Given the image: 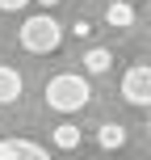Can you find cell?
I'll return each instance as SVG.
<instances>
[{
  "label": "cell",
  "instance_id": "cell-10",
  "mask_svg": "<svg viewBox=\"0 0 151 160\" xmlns=\"http://www.w3.org/2000/svg\"><path fill=\"white\" fill-rule=\"evenodd\" d=\"M72 34H76V38H88V34H92V25H88V21H84V17H80V21L72 25Z\"/></svg>",
  "mask_w": 151,
  "mask_h": 160
},
{
  "label": "cell",
  "instance_id": "cell-9",
  "mask_svg": "<svg viewBox=\"0 0 151 160\" xmlns=\"http://www.w3.org/2000/svg\"><path fill=\"white\" fill-rule=\"evenodd\" d=\"M109 63H113V55L105 47H92L84 55V72H92V76H101V72H109Z\"/></svg>",
  "mask_w": 151,
  "mask_h": 160
},
{
  "label": "cell",
  "instance_id": "cell-12",
  "mask_svg": "<svg viewBox=\"0 0 151 160\" xmlns=\"http://www.w3.org/2000/svg\"><path fill=\"white\" fill-rule=\"evenodd\" d=\"M38 4H46V8H55V4H63V0H38Z\"/></svg>",
  "mask_w": 151,
  "mask_h": 160
},
{
  "label": "cell",
  "instance_id": "cell-11",
  "mask_svg": "<svg viewBox=\"0 0 151 160\" xmlns=\"http://www.w3.org/2000/svg\"><path fill=\"white\" fill-rule=\"evenodd\" d=\"M30 4V0H0V8H4V13H17V8H25Z\"/></svg>",
  "mask_w": 151,
  "mask_h": 160
},
{
  "label": "cell",
  "instance_id": "cell-1",
  "mask_svg": "<svg viewBox=\"0 0 151 160\" xmlns=\"http://www.w3.org/2000/svg\"><path fill=\"white\" fill-rule=\"evenodd\" d=\"M88 101H92V88H88L84 76H76V72H59V76L46 80V105H50V110H59V114H76V110H84Z\"/></svg>",
  "mask_w": 151,
  "mask_h": 160
},
{
  "label": "cell",
  "instance_id": "cell-7",
  "mask_svg": "<svg viewBox=\"0 0 151 160\" xmlns=\"http://www.w3.org/2000/svg\"><path fill=\"white\" fill-rule=\"evenodd\" d=\"M105 21H109L113 30H126V25H134V8H130V0H113V4L105 8Z\"/></svg>",
  "mask_w": 151,
  "mask_h": 160
},
{
  "label": "cell",
  "instance_id": "cell-4",
  "mask_svg": "<svg viewBox=\"0 0 151 160\" xmlns=\"http://www.w3.org/2000/svg\"><path fill=\"white\" fill-rule=\"evenodd\" d=\"M0 160H50V152L34 139L13 135V139H0Z\"/></svg>",
  "mask_w": 151,
  "mask_h": 160
},
{
  "label": "cell",
  "instance_id": "cell-8",
  "mask_svg": "<svg viewBox=\"0 0 151 160\" xmlns=\"http://www.w3.org/2000/svg\"><path fill=\"white\" fill-rule=\"evenodd\" d=\"M80 135H84V131H80V127H72V122H59V127L50 131L55 148H63V152H76V148H80Z\"/></svg>",
  "mask_w": 151,
  "mask_h": 160
},
{
  "label": "cell",
  "instance_id": "cell-2",
  "mask_svg": "<svg viewBox=\"0 0 151 160\" xmlns=\"http://www.w3.org/2000/svg\"><path fill=\"white\" fill-rule=\"evenodd\" d=\"M17 38H21V47L30 51V55H50V51H59V42H63V25L50 13H38V17H30V21L21 25Z\"/></svg>",
  "mask_w": 151,
  "mask_h": 160
},
{
  "label": "cell",
  "instance_id": "cell-6",
  "mask_svg": "<svg viewBox=\"0 0 151 160\" xmlns=\"http://www.w3.org/2000/svg\"><path fill=\"white\" fill-rule=\"evenodd\" d=\"M97 143H101L105 152H118V148H126V127H122V122H101V131H97Z\"/></svg>",
  "mask_w": 151,
  "mask_h": 160
},
{
  "label": "cell",
  "instance_id": "cell-5",
  "mask_svg": "<svg viewBox=\"0 0 151 160\" xmlns=\"http://www.w3.org/2000/svg\"><path fill=\"white\" fill-rule=\"evenodd\" d=\"M21 88H25V80L17 68H8V63H0V105H13L17 97H21Z\"/></svg>",
  "mask_w": 151,
  "mask_h": 160
},
{
  "label": "cell",
  "instance_id": "cell-3",
  "mask_svg": "<svg viewBox=\"0 0 151 160\" xmlns=\"http://www.w3.org/2000/svg\"><path fill=\"white\" fill-rule=\"evenodd\" d=\"M122 101L126 105H151V68L147 63H130L122 76Z\"/></svg>",
  "mask_w": 151,
  "mask_h": 160
}]
</instances>
